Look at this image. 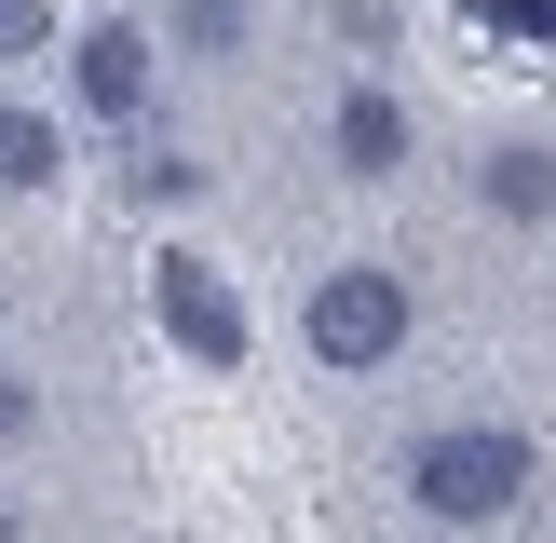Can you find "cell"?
Returning a JSON list of instances; mask_svg holds the SVG:
<instances>
[{"label": "cell", "mask_w": 556, "mask_h": 543, "mask_svg": "<svg viewBox=\"0 0 556 543\" xmlns=\"http://www.w3.org/2000/svg\"><path fill=\"white\" fill-rule=\"evenodd\" d=\"M476 190H489V217L543 231V217H556V150H489V163H476Z\"/></svg>", "instance_id": "obj_6"}, {"label": "cell", "mask_w": 556, "mask_h": 543, "mask_svg": "<svg viewBox=\"0 0 556 543\" xmlns=\"http://www.w3.org/2000/svg\"><path fill=\"white\" fill-rule=\"evenodd\" d=\"M54 41V0H0V68H14V54H41Z\"/></svg>", "instance_id": "obj_10"}, {"label": "cell", "mask_w": 556, "mask_h": 543, "mask_svg": "<svg viewBox=\"0 0 556 543\" xmlns=\"http://www.w3.org/2000/svg\"><path fill=\"white\" fill-rule=\"evenodd\" d=\"M326 150H340V177H394L407 163V109L380 96V81H353V96L326 109Z\"/></svg>", "instance_id": "obj_5"}, {"label": "cell", "mask_w": 556, "mask_h": 543, "mask_svg": "<svg viewBox=\"0 0 556 543\" xmlns=\"http://www.w3.org/2000/svg\"><path fill=\"white\" fill-rule=\"evenodd\" d=\"M476 27H503V41H556V0H462Z\"/></svg>", "instance_id": "obj_9"}, {"label": "cell", "mask_w": 556, "mask_h": 543, "mask_svg": "<svg viewBox=\"0 0 556 543\" xmlns=\"http://www.w3.org/2000/svg\"><path fill=\"white\" fill-rule=\"evenodd\" d=\"M0 190H54V123L41 109H0Z\"/></svg>", "instance_id": "obj_7"}, {"label": "cell", "mask_w": 556, "mask_h": 543, "mask_svg": "<svg viewBox=\"0 0 556 543\" xmlns=\"http://www.w3.org/2000/svg\"><path fill=\"white\" fill-rule=\"evenodd\" d=\"M0 543H14V503H0Z\"/></svg>", "instance_id": "obj_14"}, {"label": "cell", "mask_w": 556, "mask_h": 543, "mask_svg": "<svg viewBox=\"0 0 556 543\" xmlns=\"http://www.w3.org/2000/svg\"><path fill=\"white\" fill-rule=\"evenodd\" d=\"M14 434H41V394H27V380H0V449H14Z\"/></svg>", "instance_id": "obj_13"}, {"label": "cell", "mask_w": 556, "mask_h": 543, "mask_svg": "<svg viewBox=\"0 0 556 543\" xmlns=\"http://www.w3.org/2000/svg\"><path fill=\"white\" fill-rule=\"evenodd\" d=\"M177 41L190 54H231L244 41V0H177Z\"/></svg>", "instance_id": "obj_8"}, {"label": "cell", "mask_w": 556, "mask_h": 543, "mask_svg": "<svg viewBox=\"0 0 556 543\" xmlns=\"http://www.w3.org/2000/svg\"><path fill=\"white\" fill-rule=\"evenodd\" d=\"M150 299H163V340H177V353H204V367H244V299H231V272H217V258L163 244V258H150Z\"/></svg>", "instance_id": "obj_3"}, {"label": "cell", "mask_w": 556, "mask_h": 543, "mask_svg": "<svg viewBox=\"0 0 556 543\" xmlns=\"http://www.w3.org/2000/svg\"><path fill=\"white\" fill-rule=\"evenodd\" d=\"M516 489H530V434L503 421H448L407 449V503L448 516V530H489V516H516Z\"/></svg>", "instance_id": "obj_1"}, {"label": "cell", "mask_w": 556, "mask_h": 543, "mask_svg": "<svg viewBox=\"0 0 556 543\" xmlns=\"http://www.w3.org/2000/svg\"><path fill=\"white\" fill-rule=\"evenodd\" d=\"M299 326H313L326 367H380V353L407 340V286H394L380 258H353V272H326V286H313V313H299Z\"/></svg>", "instance_id": "obj_2"}, {"label": "cell", "mask_w": 556, "mask_h": 543, "mask_svg": "<svg viewBox=\"0 0 556 543\" xmlns=\"http://www.w3.org/2000/svg\"><path fill=\"white\" fill-rule=\"evenodd\" d=\"M136 190H150V204H190V190H204V163H177V150H150V163H123Z\"/></svg>", "instance_id": "obj_11"}, {"label": "cell", "mask_w": 556, "mask_h": 543, "mask_svg": "<svg viewBox=\"0 0 556 543\" xmlns=\"http://www.w3.org/2000/svg\"><path fill=\"white\" fill-rule=\"evenodd\" d=\"M340 14V41H394V0H326Z\"/></svg>", "instance_id": "obj_12"}, {"label": "cell", "mask_w": 556, "mask_h": 543, "mask_svg": "<svg viewBox=\"0 0 556 543\" xmlns=\"http://www.w3.org/2000/svg\"><path fill=\"white\" fill-rule=\"evenodd\" d=\"M68 81H81V109L136 123V109H150V41H136V27H81V41H68Z\"/></svg>", "instance_id": "obj_4"}]
</instances>
